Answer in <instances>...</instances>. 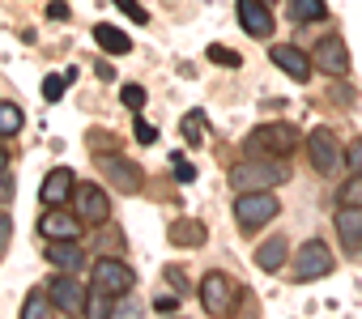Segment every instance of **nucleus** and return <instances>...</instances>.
<instances>
[{"label":"nucleus","instance_id":"obj_1","mask_svg":"<svg viewBox=\"0 0 362 319\" xmlns=\"http://www.w3.org/2000/svg\"><path fill=\"white\" fill-rule=\"evenodd\" d=\"M290 179V171H286V162H277V157H260L252 153V162H239V167H230V183L239 188V192H264V188H281Z\"/></svg>","mask_w":362,"mask_h":319},{"label":"nucleus","instance_id":"obj_2","mask_svg":"<svg viewBox=\"0 0 362 319\" xmlns=\"http://www.w3.org/2000/svg\"><path fill=\"white\" fill-rule=\"evenodd\" d=\"M298 149V128L294 124H264L247 136V153L256 157H286Z\"/></svg>","mask_w":362,"mask_h":319},{"label":"nucleus","instance_id":"obj_3","mask_svg":"<svg viewBox=\"0 0 362 319\" xmlns=\"http://www.w3.org/2000/svg\"><path fill=\"white\" fill-rule=\"evenodd\" d=\"M277 213H281V205H277L273 188H264V192H243V196L235 200V222H239L243 230H260V226L273 222Z\"/></svg>","mask_w":362,"mask_h":319},{"label":"nucleus","instance_id":"obj_4","mask_svg":"<svg viewBox=\"0 0 362 319\" xmlns=\"http://www.w3.org/2000/svg\"><path fill=\"white\" fill-rule=\"evenodd\" d=\"M94 167H98L103 179H111V183H115L119 192H128V196H136V192L145 188V171H141L136 162H124L119 153H98Z\"/></svg>","mask_w":362,"mask_h":319},{"label":"nucleus","instance_id":"obj_5","mask_svg":"<svg viewBox=\"0 0 362 319\" xmlns=\"http://www.w3.org/2000/svg\"><path fill=\"white\" fill-rule=\"evenodd\" d=\"M235 298H239L235 277H226V272H205L201 277V306L209 315H230L235 311Z\"/></svg>","mask_w":362,"mask_h":319},{"label":"nucleus","instance_id":"obj_6","mask_svg":"<svg viewBox=\"0 0 362 319\" xmlns=\"http://www.w3.org/2000/svg\"><path fill=\"white\" fill-rule=\"evenodd\" d=\"M132 268L124 264V260H94V289L98 294H107V298H124L128 289H132Z\"/></svg>","mask_w":362,"mask_h":319},{"label":"nucleus","instance_id":"obj_7","mask_svg":"<svg viewBox=\"0 0 362 319\" xmlns=\"http://www.w3.org/2000/svg\"><path fill=\"white\" fill-rule=\"evenodd\" d=\"M47 294L56 298V306H60L64 315H81V311H90V289H86L81 281H73L64 268L47 281Z\"/></svg>","mask_w":362,"mask_h":319},{"label":"nucleus","instance_id":"obj_8","mask_svg":"<svg viewBox=\"0 0 362 319\" xmlns=\"http://www.w3.org/2000/svg\"><path fill=\"white\" fill-rule=\"evenodd\" d=\"M73 209H77V217L86 226H107V217H111V200H107V192L98 183H81L73 192Z\"/></svg>","mask_w":362,"mask_h":319},{"label":"nucleus","instance_id":"obj_9","mask_svg":"<svg viewBox=\"0 0 362 319\" xmlns=\"http://www.w3.org/2000/svg\"><path fill=\"white\" fill-rule=\"evenodd\" d=\"M328 272H332V251H328V243H320V239L303 243V247H298V260H294V277H298V281H320V277H328Z\"/></svg>","mask_w":362,"mask_h":319},{"label":"nucleus","instance_id":"obj_10","mask_svg":"<svg viewBox=\"0 0 362 319\" xmlns=\"http://www.w3.org/2000/svg\"><path fill=\"white\" fill-rule=\"evenodd\" d=\"M307 157H311V167H315L320 175H332V171L341 167V145H337L332 128H315V132L307 136Z\"/></svg>","mask_w":362,"mask_h":319},{"label":"nucleus","instance_id":"obj_11","mask_svg":"<svg viewBox=\"0 0 362 319\" xmlns=\"http://www.w3.org/2000/svg\"><path fill=\"white\" fill-rule=\"evenodd\" d=\"M235 13L243 22V30L252 39H269L273 35V13H269V0H235Z\"/></svg>","mask_w":362,"mask_h":319},{"label":"nucleus","instance_id":"obj_12","mask_svg":"<svg viewBox=\"0 0 362 319\" xmlns=\"http://www.w3.org/2000/svg\"><path fill=\"white\" fill-rule=\"evenodd\" d=\"M315 68H324L328 77H345L349 73V52H345V43L337 39V35H324L320 43H315Z\"/></svg>","mask_w":362,"mask_h":319},{"label":"nucleus","instance_id":"obj_13","mask_svg":"<svg viewBox=\"0 0 362 319\" xmlns=\"http://www.w3.org/2000/svg\"><path fill=\"white\" fill-rule=\"evenodd\" d=\"M269 56H273V64H277L286 77H294V81H311V68H315V60H311L307 52H298V47H290V43H277Z\"/></svg>","mask_w":362,"mask_h":319},{"label":"nucleus","instance_id":"obj_14","mask_svg":"<svg viewBox=\"0 0 362 319\" xmlns=\"http://www.w3.org/2000/svg\"><path fill=\"white\" fill-rule=\"evenodd\" d=\"M337 234L349 255H362V205H341L337 213Z\"/></svg>","mask_w":362,"mask_h":319},{"label":"nucleus","instance_id":"obj_15","mask_svg":"<svg viewBox=\"0 0 362 319\" xmlns=\"http://www.w3.org/2000/svg\"><path fill=\"white\" fill-rule=\"evenodd\" d=\"M73 192H77V188H73V171H64V167H60V171H52V175L43 179V188H39V196H43V205H47V209L64 205Z\"/></svg>","mask_w":362,"mask_h":319},{"label":"nucleus","instance_id":"obj_16","mask_svg":"<svg viewBox=\"0 0 362 319\" xmlns=\"http://www.w3.org/2000/svg\"><path fill=\"white\" fill-rule=\"evenodd\" d=\"M81 226H86V222H81L77 213H43V217H39V230H43L52 243H56V239H77Z\"/></svg>","mask_w":362,"mask_h":319},{"label":"nucleus","instance_id":"obj_17","mask_svg":"<svg viewBox=\"0 0 362 319\" xmlns=\"http://www.w3.org/2000/svg\"><path fill=\"white\" fill-rule=\"evenodd\" d=\"M47 260L64 272H77L86 264V251L77 247V239H56V247H47Z\"/></svg>","mask_w":362,"mask_h":319},{"label":"nucleus","instance_id":"obj_18","mask_svg":"<svg viewBox=\"0 0 362 319\" xmlns=\"http://www.w3.org/2000/svg\"><path fill=\"white\" fill-rule=\"evenodd\" d=\"M166 234H170V243H175V247H197V243H205V226H201V222H192V217H179Z\"/></svg>","mask_w":362,"mask_h":319},{"label":"nucleus","instance_id":"obj_19","mask_svg":"<svg viewBox=\"0 0 362 319\" xmlns=\"http://www.w3.org/2000/svg\"><path fill=\"white\" fill-rule=\"evenodd\" d=\"M94 43H98L107 56H124V52L132 47V43H128V35H124V30H115V26H107V22H98V26H94Z\"/></svg>","mask_w":362,"mask_h":319},{"label":"nucleus","instance_id":"obj_20","mask_svg":"<svg viewBox=\"0 0 362 319\" xmlns=\"http://www.w3.org/2000/svg\"><path fill=\"white\" fill-rule=\"evenodd\" d=\"M281 264H286V239H269V243H260V251H256V268L277 272Z\"/></svg>","mask_w":362,"mask_h":319},{"label":"nucleus","instance_id":"obj_21","mask_svg":"<svg viewBox=\"0 0 362 319\" xmlns=\"http://www.w3.org/2000/svg\"><path fill=\"white\" fill-rule=\"evenodd\" d=\"M60 306H56V298L47 294V289H35V294H26V302H22V315L26 319H47V315H56Z\"/></svg>","mask_w":362,"mask_h":319},{"label":"nucleus","instance_id":"obj_22","mask_svg":"<svg viewBox=\"0 0 362 319\" xmlns=\"http://www.w3.org/2000/svg\"><path fill=\"white\" fill-rule=\"evenodd\" d=\"M328 13L324 0H290V22H320Z\"/></svg>","mask_w":362,"mask_h":319},{"label":"nucleus","instance_id":"obj_23","mask_svg":"<svg viewBox=\"0 0 362 319\" xmlns=\"http://www.w3.org/2000/svg\"><path fill=\"white\" fill-rule=\"evenodd\" d=\"M22 107H13V102H0V136H13V132H22Z\"/></svg>","mask_w":362,"mask_h":319},{"label":"nucleus","instance_id":"obj_24","mask_svg":"<svg viewBox=\"0 0 362 319\" xmlns=\"http://www.w3.org/2000/svg\"><path fill=\"white\" fill-rule=\"evenodd\" d=\"M73 77H77L73 68H64V73H52V77L43 81V98H47V102H56V98H60V94L73 85Z\"/></svg>","mask_w":362,"mask_h":319},{"label":"nucleus","instance_id":"obj_25","mask_svg":"<svg viewBox=\"0 0 362 319\" xmlns=\"http://www.w3.org/2000/svg\"><path fill=\"white\" fill-rule=\"evenodd\" d=\"M337 200H341V205H362V175H354L349 183H341Z\"/></svg>","mask_w":362,"mask_h":319},{"label":"nucleus","instance_id":"obj_26","mask_svg":"<svg viewBox=\"0 0 362 319\" xmlns=\"http://www.w3.org/2000/svg\"><path fill=\"white\" fill-rule=\"evenodd\" d=\"M209 60H214V64H222V68H239V64H243V60H239V52H230V47H218V43L209 47Z\"/></svg>","mask_w":362,"mask_h":319},{"label":"nucleus","instance_id":"obj_27","mask_svg":"<svg viewBox=\"0 0 362 319\" xmlns=\"http://www.w3.org/2000/svg\"><path fill=\"white\" fill-rule=\"evenodd\" d=\"M184 140H188V145H201V140H205V119H201V115H188V119H184Z\"/></svg>","mask_w":362,"mask_h":319},{"label":"nucleus","instance_id":"obj_28","mask_svg":"<svg viewBox=\"0 0 362 319\" xmlns=\"http://www.w3.org/2000/svg\"><path fill=\"white\" fill-rule=\"evenodd\" d=\"M345 167H349V175H362V136L349 140V149H345Z\"/></svg>","mask_w":362,"mask_h":319},{"label":"nucleus","instance_id":"obj_29","mask_svg":"<svg viewBox=\"0 0 362 319\" xmlns=\"http://www.w3.org/2000/svg\"><path fill=\"white\" fill-rule=\"evenodd\" d=\"M170 167H175V179H179V183H192V179H197V167H192V162H184L179 153L170 157Z\"/></svg>","mask_w":362,"mask_h":319},{"label":"nucleus","instance_id":"obj_30","mask_svg":"<svg viewBox=\"0 0 362 319\" xmlns=\"http://www.w3.org/2000/svg\"><path fill=\"white\" fill-rule=\"evenodd\" d=\"M119 98H124V107H132V111H141V107H145V90H141V85H124V90H119Z\"/></svg>","mask_w":362,"mask_h":319},{"label":"nucleus","instance_id":"obj_31","mask_svg":"<svg viewBox=\"0 0 362 319\" xmlns=\"http://www.w3.org/2000/svg\"><path fill=\"white\" fill-rule=\"evenodd\" d=\"M9 243H13V222H9V213H0V260H5Z\"/></svg>","mask_w":362,"mask_h":319},{"label":"nucleus","instance_id":"obj_32","mask_svg":"<svg viewBox=\"0 0 362 319\" xmlns=\"http://www.w3.org/2000/svg\"><path fill=\"white\" fill-rule=\"evenodd\" d=\"M115 5H119V9H124V13H128V18H132V22H141V26H145V22H149V13H145V9H141V5H136V0H115Z\"/></svg>","mask_w":362,"mask_h":319},{"label":"nucleus","instance_id":"obj_33","mask_svg":"<svg viewBox=\"0 0 362 319\" xmlns=\"http://www.w3.org/2000/svg\"><path fill=\"white\" fill-rule=\"evenodd\" d=\"M166 281L175 285V294H188V281H184V268H179V264H170V268H166Z\"/></svg>","mask_w":362,"mask_h":319},{"label":"nucleus","instance_id":"obj_34","mask_svg":"<svg viewBox=\"0 0 362 319\" xmlns=\"http://www.w3.org/2000/svg\"><path fill=\"white\" fill-rule=\"evenodd\" d=\"M132 132H136V140H141V145H153V140H158V132H153V128H149V124H145L141 115H136V124H132Z\"/></svg>","mask_w":362,"mask_h":319},{"label":"nucleus","instance_id":"obj_35","mask_svg":"<svg viewBox=\"0 0 362 319\" xmlns=\"http://www.w3.org/2000/svg\"><path fill=\"white\" fill-rule=\"evenodd\" d=\"M13 192H18L13 175H9V171H0V205H5V200H13Z\"/></svg>","mask_w":362,"mask_h":319},{"label":"nucleus","instance_id":"obj_36","mask_svg":"<svg viewBox=\"0 0 362 319\" xmlns=\"http://www.w3.org/2000/svg\"><path fill=\"white\" fill-rule=\"evenodd\" d=\"M69 13H73V9L64 5V0H52V5H47V18H52V22H69Z\"/></svg>","mask_w":362,"mask_h":319},{"label":"nucleus","instance_id":"obj_37","mask_svg":"<svg viewBox=\"0 0 362 319\" xmlns=\"http://www.w3.org/2000/svg\"><path fill=\"white\" fill-rule=\"evenodd\" d=\"M153 306H158V311H175V306H179V294H158Z\"/></svg>","mask_w":362,"mask_h":319},{"label":"nucleus","instance_id":"obj_38","mask_svg":"<svg viewBox=\"0 0 362 319\" xmlns=\"http://www.w3.org/2000/svg\"><path fill=\"white\" fill-rule=\"evenodd\" d=\"M0 171H9V157L5 153H0Z\"/></svg>","mask_w":362,"mask_h":319}]
</instances>
